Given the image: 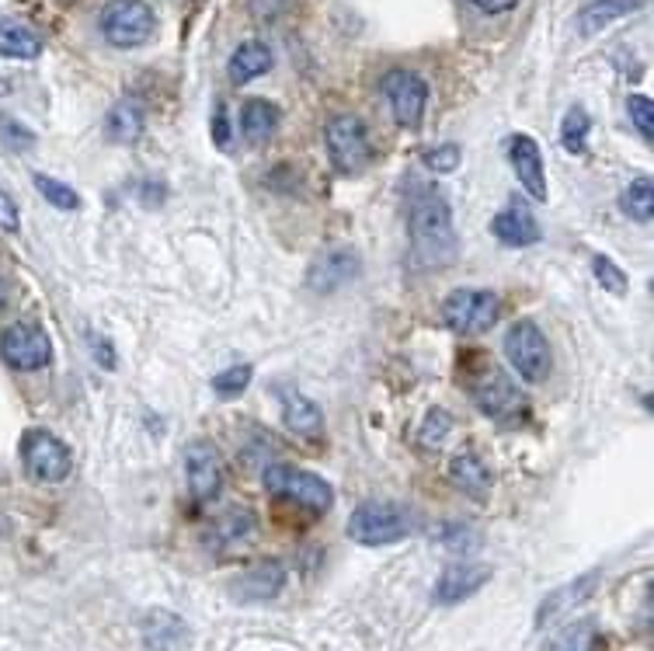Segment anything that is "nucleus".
<instances>
[{"label": "nucleus", "instance_id": "obj_1", "mask_svg": "<svg viewBox=\"0 0 654 651\" xmlns=\"http://www.w3.org/2000/svg\"><path fill=\"white\" fill-rule=\"evenodd\" d=\"M411 254L422 269H446L456 258V230L449 203L435 188H418L407 206Z\"/></svg>", "mask_w": 654, "mask_h": 651}, {"label": "nucleus", "instance_id": "obj_2", "mask_svg": "<svg viewBox=\"0 0 654 651\" xmlns=\"http://www.w3.org/2000/svg\"><path fill=\"white\" fill-rule=\"evenodd\" d=\"M101 35L108 46L116 50H140L143 42L154 39L157 32V18L154 8L146 4V0H108L101 8Z\"/></svg>", "mask_w": 654, "mask_h": 651}, {"label": "nucleus", "instance_id": "obj_3", "mask_svg": "<svg viewBox=\"0 0 654 651\" xmlns=\"http://www.w3.org/2000/svg\"><path fill=\"white\" fill-rule=\"evenodd\" d=\"M261 481H265V488L275 498L293 502L296 509H307V512H327L335 502V491L324 477H317L310 470H299V467H290V464H272Z\"/></svg>", "mask_w": 654, "mask_h": 651}, {"label": "nucleus", "instance_id": "obj_4", "mask_svg": "<svg viewBox=\"0 0 654 651\" xmlns=\"http://www.w3.org/2000/svg\"><path fill=\"white\" fill-rule=\"evenodd\" d=\"M411 533L407 509L394 502H366L348 519V536L362 547H386Z\"/></svg>", "mask_w": 654, "mask_h": 651}, {"label": "nucleus", "instance_id": "obj_5", "mask_svg": "<svg viewBox=\"0 0 654 651\" xmlns=\"http://www.w3.org/2000/svg\"><path fill=\"white\" fill-rule=\"evenodd\" d=\"M505 356L512 362V370L526 383H543L551 377V341L533 321H515L505 332Z\"/></svg>", "mask_w": 654, "mask_h": 651}, {"label": "nucleus", "instance_id": "obj_6", "mask_svg": "<svg viewBox=\"0 0 654 651\" xmlns=\"http://www.w3.org/2000/svg\"><path fill=\"white\" fill-rule=\"evenodd\" d=\"M21 460H25V470L42 485L67 481L74 470V453L67 449V443H59L46 428L25 432V440H21Z\"/></svg>", "mask_w": 654, "mask_h": 651}, {"label": "nucleus", "instance_id": "obj_7", "mask_svg": "<svg viewBox=\"0 0 654 651\" xmlns=\"http://www.w3.org/2000/svg\"><path fill=\"white\" fill-rule=\"evenodd\" d=\"M324 140H327L331 164L341 175H359V171H366L369 161H373V143H369L362 119L356 116H335L324 129Z\"/></svg>", "mask_w": 654, "mask_h": 651}, {"label": "nucleus", "instance_id": "obj_8", "mask_svg": "<svg viewBox=\"0 0 654 651\" xmlns=\"http://www.w3.org/2000/svg\"><path fill=\"white\" fill-rule=\"evenodd\" d=\"M501 314V300L491 290H453L443 300V321L460 335H481Z\"/></svg>", "mask_w": 654, "mask_h": 651}, {"label": "nucleus", "instance_id": "obj_9", "mask_svg": "<svg viewBox=\"0 0 654 651\" xmlns=\"http://www.w3.org/2000/svg\"><path fill=\"white\" fill-rule=\"evenodd\" d=\"M0 356L18 373H35L42 366H50L53 359V341L46 328H39L32 321L11 324V328L0 335Z\"/></svg>", "mask_w": 654, "mask_h": 651}, {"label": "nucleus", "instance_id": "obj_10", "mask_svg": "<svg viewBox=\"0 0 654 651\" xmlns=\"http://www.w3.org/2000/svg\"><path fill=\"white\" fill-rule=\"evenodd\" d=\"M380 88L390 101V112H394L397 126H404V129L422 126L425 105H428V84L414 70H390Z\"/></svg>", "mask_w": 654, "mask_h": 651}, {"label": "nucleus", "instance_id": "obj_11", "mask_svg": "<svg viewBox=\"0 0 654 651\" xmlns=\"http://www.w3.org/2000/svg\"><path fill=\"white\" fill-rule=\"evenodd\" d=\"M470 394L477 401V408L484 411V415L498 419V422H505V419H515L519 411H522V394H519V387L501 373V370H484L481 377H477L470 383Z\"/></svg>", "mask_w": 654, "mask_h": 651}, {"label": "nucleus", "instance_id": "obj_12", "mask_svg": "<svg viewBox=\"0 0 654 651\" xmlns=\"http://www.w3.org/2000/svg\"><path fill=\"white\" fill-rule=\"evenodd\" d=\"M509 164L515 171L519 185L526 188L536 203H547V171H543V154L533 137H512L509 140Z\"/></svg>", "mask_w": 654, "mask_h": 651}, {"label": "nucleus", "instance_id": "obj_13", "mask_svg": "<svg viewBox=\"0 0 654 651\" xmlns=\"http://www.w3.org/2000/svg\"><path fill=\"white\" fill-rule=\"evenodd\" d=\"M185 474H188V488L199 502H209V498H216L224 488V467L209 443L185 446Z\"/></svg>", "mask_w": 654, "mask_h": 651}, {"label": "nucleus", "instance_id": "obj_14", "mask_svg": "<svg viewBox=\"0 0 654 651\" xmlns=\"http://www.w3.org/2000/svg\"><path fill=\"white\" fill-rule=\"evenodd\" d=\"M488 578H491V568H484V564H449L439 575V582H435V603H443V606L464 603L473 593H481Z\"/></svg>", "mask_w": 654, "mask_h": 651}, {"label": "nucleus", "instance_id": "obj_15", "mask_svg": "<svg viewBox=\"0 0 654 651\" xmlns=\"http://www.w3.org/2000/svg\"><path fill=\"white\" fill-rule=\"evenodd\" d=\"M279 401H282V422H286L290 432H296V436H303V440L320 436L324 415L307 394H299L296 387H279Z\"/></svg>", "mask_w": 654, "mask_h": 651}, {"label": "nucleus", "instance_id": "obj_16", "mask_svg": "<svg viewBox=\"0 0 654 651\" xmlns=\"http://www.w3.org/2000/svg\"><path fill=\"white\" fill-rule=\"evenodd\" d=\"M359 269V254L348 251V248H331L324 258H317L314 269H310V290L317 293H335L341 290L348 279L356 275Z\"/></svg>", "mask_w": 654, "mask_h": 651}, {"label": "nucleus", "instance_id": "obj_17", "mask_svg": "<svg viewBox=\"0 0 654 651\" xmlns=\"http://www.w3.org/2000/svg\"><path fill=\"white\" fill-rule=\"evenodd\" d=\"M282 585H286V568H282L279 561H265L233 582V596L244 603H265V599L279 596Z\"/></svg>", "mask_w": 654, "mask_h": 651}, {"label": "nucleus", "instance_id": "obj_18", "mask_svg": "<svg viewBox=\"0 0 654 651\" xmlns=\"http://www.w3.org/2000/svg\"><path fill=\"white\" fill-rule=\"evenodd\" d=\"M491 230L501 245H509V248H530L539 241V224L533 220V213L530 209H501L494 220H491Z\"/></svg>", "mask_w": 654, "mask_h": 651}, {"label": "nucleus", "instance_id": "obj_19", "mask_svg": "<svg viewBox=\"0 0 654 651\" xmlns=\"http://www.w3.org/2000/svg\"><path fill=\"white\" fill-rule=\"evenodd\" d=\"M272 50L265 46V42H258V39H248L241 42L233 53H230V63H227V74L233 84H251L258 80L261 74H269L272 70Z\"/></svg>", "mask_w": 654, "mask_h": 651}, {"label": "nucleus", "instance_id": "obj_20", "mask_svg": "<svg viewBox=\"0 0 654 651\" xmlns=\"http://www.w3.org/2000/svg\"><path fill=\"white\" fill-rule=\"evenodd\" d=\"M644 0H592L578 11V32L581 35H599L602 29H609L613 21L634 14Z\"/></svg>", "mask_w": 654, "mask_h": 651}, {"label": "nucleus", "instance_id": "obj_21", "mask_svg": "<svg viewBox=\"0 0 654 651\" xmlns=\"http://www.w3.org/2000/svg\"><path fill=\"white\" fill-rule=\"evenodd\" d=\"M449 481L460 491H467L470 498H484L491 491V470L481 457H473V453H456L449 464Z\"/></svg>", "mask_w": 654, "mask_h": 651}, {"label": "nucleus", "instance_id": "obj_22", "mask_svg": "<svg viewBox=\"0 0 654 651\" xmlns=\"http://www.w3.org/2000/svg\"><path fill=\"white\" fill-rule=\"evenodd\" d=\"M279 129V108L265 98H251L241 108V133L248 143H265Z\"/></svg>", "mask_w": 654, "mask_h": 651}, {"label": "nucleus", "instance_id": "obj_23", "mask_svg": "<svg viewBox=\"0 0 654 651\" xmlns=\"http://www.w3.org/2000/svg\"><path fill=\"white\" fill-rule=\"evenodd\" d=\"M42 53V39L18 21L0 18V56L4 59H35Z\"/></svg>", "mask_w": 654, "mask_h": 651}, {"label": "nucleus", "instance_id": "obj_24", "mask_svg": "<svg viewBox=\"0 0 654 651\" xmlns=\"http://www.w3.org/2000/svg\"><path fill=\"white\" fill-rule=\"evenodd\" d=\"M143 133V108L137 101H119L112 112H108V137L116 143H137Z\"/></svg>", "mask_w": 654, "mask_h": 651}, {"label": "nucleus", "instance_id": "obj_25", "mask_svg": "<svg viewBox=\"0 0 654 651\" xmlns=\"http://www.w3.org/2000/svg\"><path fill=\"white\" fill-rule=\"evenodd\" d=\"M596 578L599 575H585V578H578V582H571V585H564V589H557L551 599H543V606H539V617H536V623H543V620H551V617H557V614H564L568 606L575 603H581L588 593L596 589Z\"/></svg>", "mask_w": 654, "mask_h": 651}, {"label": "nucleus", "instance_id": "obj_26", "mask_svg": "<svg viewBox=\"0 0 654 651\" xmlns=\"http://www.w3.org/2000/svg\"><path fill=\"white\" fill-rule=\"evenodd\" d=\"M620 209L630 216V220L651 224V216H654V188H651V178L630 182L623 188V195H620Z\"/></svg>", "mask_w": 654, "mask_h": 651}, {"label": "nucleus", "instance_id": "obj_27", "mask_svg": "<svg viewBox=\"0 0 654 651\" xmlns=\"http://www.w3.org/2000/svg\"><path fill=\"white\" fill-rule=\"evenodd\" d=\"M588 129H592V119L581 105L568 108V116L560 122V143L568 154H585V143H588Z\"/></svg>", "mask_w": 654, "mask_h": 651}, {"label": "nucleus", "instance_id": "obj_28", "mask_svg": "<svg viewBox=\"0 0 654 651\" xmlns=\"http://www.w3.org/2000/svg\"><path fill=\"white\" fill-rule=\"evenodd\" d=\"M35 188H39L42 199H46L50 206H56V209H63V213L80 209V195L74 192V185H63L59 178H50V175H35Z\"/></svg>", "mask_w": 654, "mask_h": 651}, {"label": "nucleus", "instance_id": "obj_29", "mask_svg": "<svg viewBox=\"0 0 654 651\" xmlns=\"http://www.w3.org/2000/svg\"><path fill=\"white\" fill-rule=\"evenodd\" d=\"M212 533L220 544L233 547V544H241L244 536L254 533V519H251V512H227V516H220V523L212 527Z\"/></svg>", "mask_w": 654, "mask_h": 651}, {"label": "nucleus", "instance_id": "obj_30", "mask_svg": "<svg viewBox=\"0 0 654 651\" xmlns=\"http://www.w3.org/2000/svg\"><path fill=\"white\" fill-rule=\"evenodd\" d=\"M251 377H254L251 366H230V370H224V373L212 377V390H216L220 398H237V394H244V390H248Z\"/></svg>", "mask_w": 654, "mask_h": 651}, {"label": "nucleus", "instance_id": "obj_31", "mask_svg": "<svg viewBox=\"0 0 654 651\" xmlns=\"http://www.w3.org/2000/svg\"><path fill=\"white\" fill-rule=\"evenodd\" d=\"M626 112H630V122H634L637 133L651 143V137H654V105H651V98L647 95H630Z\"/></svg>", "mask_w": 654, "mask_h": 651}, {"label": "nucleus", "instance_id": "obj_32", "mask_svg": "<svg viewBox=\"0 0 654 651\" xmlns=\"http://www.w3.org/2000/svg\"><path fill=\"white\" fill-rule=\"evenodd\" d=\"M592 269H596V279L602 282V290H609L613 296H623L626 293V275H623V269L613 262V258L596 254L592 258Z\"/></svg>", "mask_w": 654, "mask_h": 651}, {"label": "nucleus", "instance_id": "obj_33", "mask_svg": "<svg viewBox=\"0 0 654 651\" xmlns=\"http://www.w3.org/2000/svg\"><path fill=\"white\" fill-rule=\"evenodd\" d=\"M449 428H453V419H449V411L443 408H432L428 415H425V425H422V446H443L446 436H449Z\"/></svg>", "mask_w": 654, "mask_h": 651}, {"label": "nucleus", "instance_id": "obj_34", "mask_svg": "<svg viewBox=\"0 0 654 651\" xmlns=\"http://www.w3.org/2000/svg\"><path fill=\"white\" fill-rule=\"evenodd\" d=\"M460 147L456 143H443V147H435V150H428L425 154V164L432 167V171H439V175H449V171H456L460 167Z\"/></svg>", "mask_w": 654, "mask_h": 651}, {"label": "nucleus", "instance_id": "obj_35", "mask_svg": "<svg viewBox=\"0 0 654 651\" xmlns=\"http://www.w3.org/2000/svg\"><path fill=\"white\" fill-rule=\"evenodd\" d=\"M21 227V216H18V206L11 195L0 188V230H8V234H18Z\"/></svg>", "mask_w": 654, "mask_h": 651}, {"label": "nucleus", "instance_id": "obj_36", "mask_svg": "<svg viewBox=\"0 0 654 651\" xmlns=\"http://www.w3.org/2000/svg\"><path fill=\"white\" fill-rule=\"evenodd\" d=\"M212 140H216V147H227V143H230V126H227V105H224V101L216 105V119H212Z\"/></svg>", "mask_w": 654, "mask_h": 651}, {"label": "nucleus", "instance_id": "obj_37", "mask_svg": "<svg viewBox=\"0 0 654 651\" xmlns=\"http://www.w3.org/2000/svg\"><path fill=\"white\" fill-rule=\"evenodd\" d=\"M560 651H596V638H592V627H581V631L564 644Z\"/></svg>", "mask_w": 654, "mask_h": 651}, {"label": "nucleus", "instance_id": "obj_38", "mask_svg": "<svg viewBox=\"0 0 654 651\" xmlns=\"http://www.w3.org/2000/svg\"><path fill=\"white\" fill-rule=\"evenodd\" d=\"M473 8H481V11H488V14H501V11H512L519 0H470Z\"/></svg>", "mask_w": 654, "mask_h": 651}]
</instances>
